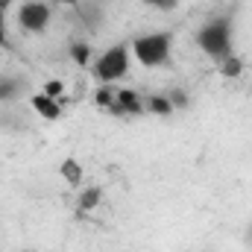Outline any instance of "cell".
Listing matches in <instances>:
<instances>
[{
  "instance_id": "cell-18",
  "label": "cell",
  "mask_w": 252,
  "mask_h": 252,
  "mask_svg": "<svg viewBox=\"0 0 252 252\" xmlns=\"http://www.w3.org/2000/svg\"><path fill=\"white\" fill-rule=\"evenodd\" d=\"M50 3H56V6H79V0H50Z\"/></svg>"
},
{
  "instance_id": "cell-16",
  "label": "cell",
  "mask_w": 252,
  "mask_h": 252,
  "mask_svg": "<svg viewBox=\"0 0 252 252\" xmlns=\"http://www.w3.org/2000/svg\"><path fill=\"white\" fill-rule=\"evenodd\" d=\"M144 3L153 6V9H158V12H170V9L179 6V0H144Z\"/></svg>"
},
{
  "instance_id": "cell-14",
  "label": "cell",
  "mask_w": 252,
  "mask_h": 252,
  "mask_svg": "<svg viewBox=\"0 0 252 252\" xmlns=\"http://www.w3.org/2000/svg\"><path fill=\"white\" fill-rule=\"evenodd\" d=\"M41 91H44L47 97H53V100H62V94H64V82H62V79H50V82H47V85H44Z\"/></svg>"
},
{
  "instance_id": "cell-13",
  "label": "cell",
  "mask_w": 252,
  "mask_h": 252,
  "mask_svg": "<svg viewBox=\"0 0 252 252\" xmlns=\"http://www.w3.org/2000/svg\"><path fill=\"white\" fill-rule=\"evenodd\" d=\"M21 94V85H18V79H0V103H6V100H15Z\"/></svg>"
},
{
  "instance_id": "cell-17",
  "label": "cell",
  "mask_w": 252,
  "mask_h": 252,
  "mask_svg": "<svg viewBox=\"0 0 252 252\" xmlns=\"http://www.w3.org/2000/svg\"><path fill=\"white\" fill-rule=\"evenodd\" d=\"M6 44V15H3V6H0V47Z\"/></svg>"
},
{
  "instance_id": "cell-20",
  "label": "cell",
  "mask_w": 252,
  "mask_h": 252,
  "mask_svg": "<svg viewBox=\"0 0 252 252\" xmlns=\"http://www.w3.org/2000/svg\"><path fill=\"white\" fill-rule=\"evenodd\" d=\"M3 3H9V0H0V6H3Z\"/></svg>"
},
{
  "instance_id": "cell-15",
  "label": "cell",
  "mask_w": 252,
  "mask_h": 252,
  "mask_svg": "<svg viewBox=\"0 0 252 252\" xmlns=\"http://www.w3.org/2000/svg\"><path fill=\"white\" fill-rule=\"evenodd\" d=\"M167 97H170V103H173V109H188V94H185L182 88H176V91H170Z\"/></svg>"
},
{
  "instance_id": "cell-8",
  "label": "cell",
  "mask_w": 252,
  "mask_h": 252,
  "mask_svg": "<svg viewBox=\"0 0 252 252\" xmlns=\"http://www.w3.org/2000/svg\"><path fill=\"white\" fill-rule=\"evenodd\" d=\"M59 173H62L64 182L73 185V188H79L82 185V176H85V170H82V164L76 158H64L62 164H59Z\"/></svg>"
},
{
  "instance_id": "cell-1",
  "label": "cell",
  "mask_w": 252,
  "mask_h": 252,
  "mask_svg": "<svg viewBox=\"0 0 252 252\" xmlns=\"http://www.w3.org/2000/svg\"><path fill=\"white\" fill-rule=\"evenodd\" d=\"M196 47L211 56L214 62H223L226 56L235 53V32H232V21L229 18H214L208 24L199 27L196 32Z\"/></svg>"
},
{
  "instance_id": "cell-3",
  "label": "cell",
  "mask_w": 252,
  "mask_h": 252,
  "mask_svg": "<svg viewBox=\"0 0 252 252\" xmlns=\"http://www.w3.org/2000/svg\"><path fill=\"white\" fill-rule=\"evenodd\" d=\"M132 67V50L129 44H112L109 50H103L94 62H91V76L100 82V85H115L118 79H124Z\"/></svg>"
},
{
  "instance_id": "cell-9",
  "label": "cell",
  "mask_w": 252,
  "mask_h": 252,
  "mask_svg": "<svg viewBox=\"0 0 252 252\" xmlns=\"http://www.w3.org/2000/svg\"><path fill=\"white\" fill-rule=\"evenodd\" d=\"M100 202H103V190L97 188V185H91V188H82V190H79L76 208H79V211H94Z\"/></svg>"
},
{
  "instance_id": "cell-12",
  "label": "cell",
  "mask_w": 252,
  "mask_h": 252,
  "mask_svg": "<svg viewBox=\"0 0 252 252\" xmlns=\"http://www.w3.org/2000/svg\"><path fill=\"white\" fill-rule=\"evenodd\" d=\"M115 97H118V88H115V85H100V88L94 91V103H97L100 109H109V112H112V106H115Z\"/></svg>"
},
{
  "instance_id": "cell-10",
  "label": "cell",
  "mask_w": 252,
  "mask_h": 252,
  "mask_svg": "<svg viewBox=\"0 0 252 252\" xmlns=\"http://www.w3.org/2000/svg\"><path fill=\"white\" fill-rule=\"evenodd\" d=\"M217 64H220V73H223L226 79H238V76L244 73V59H241V56H235V53H232V56H226L223 62H217Z\"/></svg>"
},
{
  "instance_id": "cell-4",
  "label": "cell",
  "mask_w": 252,
  "mask_h": 252,
  "mask_svg": "<svg viewBox=\"0 0 252 252\" xmlns=\"http://www.w3.org/2000/svg\"><path fill=\"white\" fill-rule=\"evenodd\" d=\"M53 21V9L44 0H24L18 6V27L30 35H41Z\"/></svg>"
},
{
  "instance_id": "cell-5",
  "label": "cell",
  "mask_w": 252,
  "mask_h": 252,
  "mask_svg": "<svg viewBox=\"0 0 252 252\" xmlns=\"http://www.w3.org/2000/svg\"><path fill=\"white\" fill-rule=\"evenodd\" d=\"M30 106H32V112L41 118V121H59L62 118V100H53V97H47L44 91H35L32 97H30Z\"/></svg>"
},
{
  "instance_id": "cell-2",
  "label": "cell",
  "mask_w": 252,
  "mask_h": 252,
  "mask_svg": "<svg viewBox=\"0 0 252 252\" xmlns=\"http://www.w3.org/2000/svg\"><path fill=\"white\" fill-rule=\"evenodd\" d=\"M129 50H132V62H138L141 67H161L170 62L173 35L170 32H144L129 41Z\"/></svg>"
},
{
  "instance_id": "cell-11",
  "label": "cell",
  "mask_w": 252,
  "mask_h": 252,
  "mask_svg": "<svg viewBox=\"0 0 252 252\" xmlns=\"http://www.w3.org/2000/svg\"><path fill=\"white\" fill-rule=\"evenodd\" d=\"M70 59L79 64V67H88L91 64V44L88 41H73L70 44Z\"/></svg>"
},
{
  "instance_id": "cell-7",
  "label": "cell",
  "mask_w": 252,
  "mask_h": 252,
  "mask_svg": "<svg viewBox=\"0 0 252 252\" xmlns=\"http://www.w3.org/2000/svg\"><path fill=\"white\" fill-rule=\"evenodd\" d=\"M144 112L167 118V115H173L176 109H173V103H170V97H167V94H150V97H144Z\"/></svg>"
},
{
  "instance_id": "cell-19",
  "label": "cell",
  "mask_w": 252,
  "mask_h": 252,
  "mask_svg": "<svg viewBox=\"0 0 252 252\" xmlns=\"http://www.w3.org/2000/svg\"><path fill=\"white\" fill-rule=\"evenodd\" d=\"M15 252H32V250H15Z\"/></svg>"
},
{
  "instance_id": "cell-6",
  "label": "cell",
  "mask_w": 252,
  "mask_h": 252,
  "mask_svg": "<svg viewBox=\"0 0 252 252\" xmlns=\"http://www.w3.org/2000/svg\"><path fill=\"white\" fill-rule=\"evenodd\" d=\"M112 112L115 115H141L144 112V97H138L135 91H121L118 88V97H115Z\"/></svg>"
}]
</instances>
